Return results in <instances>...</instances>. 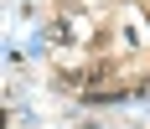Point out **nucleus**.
Wrapping results in <instances>:
<instances>
[]
</instances>
